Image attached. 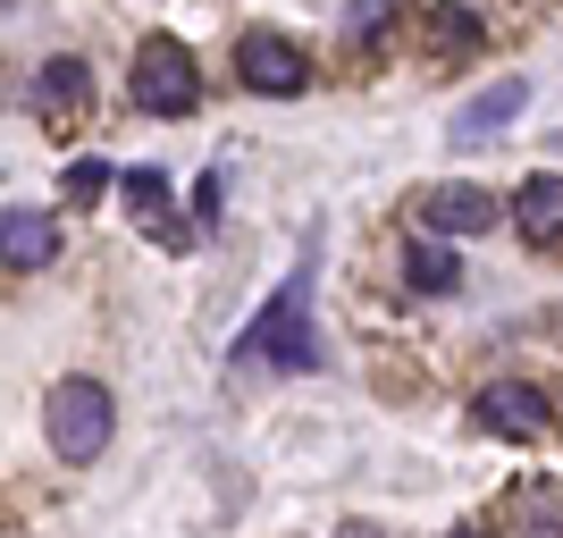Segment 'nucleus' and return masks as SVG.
<instances>
[{
    "label": "nucleus",
    "mask_w": 563,
    "mask_h": 538,
    "mask_svg": "<svg viewBox=\"0 0 563 538\" xmlns=\"http://www.w3.org/2000/svg\"><path fill=\"white\" fill-rule=\"evenodd\" d=\"M235 362H244V371H311V362H320V345H311V253H303V270L244 320Z\"/></svg>",
    "instance_id": "nucleus-1"
},
{
    "label": "nucleus",
    "mask_w": 563,
    "mask_h": 538,
    "mask_svg": "<svg viewBox=\"0 0 563 538\" xmlns=\"http://www.w3.org/2000/svg\"><path fill=\"white\" fill-rule=\"evenodd\" d=\"M110 429H118V404H110L101 378H59V387L43 396V438H51L59 463H101Z\"/></svg>",
    "instance_id": "nucleus-2"
},
{
    "label": "nucleus",
    "mask_w": 563,
    "mask_h": 538,
    "mask_svg": "<svg viewBox=\"0 0 563 538\" xmlns=\"http://www.w3.org/2000/svg\"><path fill=\"white\" fill-rule=\"evenodd\" d=\"M126 101L152 118H186L194 101H202V68H194L186 43H168V34H152V43L135 51V68H126Z\"/></svg>",
    "instance_id": "nucleus-3"
},
{
    "label": "nucleus",
    "mask_w": 563,
    "mask_h": 538,
    "mask_svg": "<svg viewBox=\"0 0 563 538\" xmlns=\"http://www.w3.org/2000/svg\"><path fill=\"white\" fill-rule=\"evenodd\" d=\"M235 76H244L253 94H269V101H295V94L311 85L303 51L286 43L278 25H253V34H235Z\"/></svg>",
    "instance_id": "nucleus-4"
},
{
    "label": "nucleus",
    "mask_w": 563,
    "mask_h": 538,
    "mask_svg": "<svg viewBox=\"0 0 563 538\" xmlns=\"http://www.w3.org/2000/svg\"><path fill=\"white\" fill-rule=\"evenodd\" d=\"M471 413H479V429H496V438H555V404H547L530 378H488Z\"/></svg>",
    "instance_id": "nucleus-5"
},
{
    "label": "nucleus",
    "mask_w": 563,
    "mask_h": 538,
    "mask_svg": "<svg viewBox=\"0 0 563 538\" xmlns=\"http://www.w3.org/2000/svg\"><path fill=\"white\" fill-rule=\"evenodd\" d=\"M521 110H530V76H496V85H479V94L454 110L446 135H454V143H488L496 127H514Z\"/></svg>",
    "instance_id": "nucleus-6"
},
{
    "label": "nucleus",
    "mask_w": 563,
    "mask_h": 538,
    "mask_svg": "<svg viewBox=\"0 0 563 538\" xmlns=\"http://www.w3.org/2000/svg\"><path fill=\"white\" fill-rule=\"evenodd\" d=\"M496 194H479V186H429L421 194V228L429 235H488L496 228Z\"/></svg>",
    "instance_id": "nucleus-7"
},
{
    "label": "nucleus",
    "mask_w": 563,
    "mask_h": 538,
    "mask_svg": "<svg viewBox=\"0 0 563 538\" xmlns=\"http://www.w3.org/2000/svg\"><path fill=\"white\" fill-rule=\"evenodd\" d=\"M118 194L135 202V228L152 235V244H194V228H186L177 211H168L177 194H168V177H161V168H126V186H118Z\"/></svg>",
    "instance_id": "nucleus-8"
},
{
    "label": "nucleus",
    "mask_w": 563,
    "mask_h": 538,
    "mask_svg": "<svg viewBox=\"0 0 563 538\" xmlns=\"http://www.w3.org/2000/svg\"><path fill=\"white\" fill-rule=\"evenodd\" d=\"M514 228H521V244H563V177L555 168H539V177H521V194H514Z\"/></svg>",
    "instance_id": "nucleus-9"
},
{
    "label": "nucleus",
    "mask_w": 563,
    "mask_h": 538,
    "mask_svg": "<svg viewBox=\"0 0 563 538\" xmlns=\"http://www.w3.org/2000/svg\"><path fill=\"white\" fill-rule=\"evenodd\" d=\"M0 253H9V270H43V261L59 253V235H51V219L34 211V202H9V211H0Z\"/></svg>",
    "instance_id": "nucleus-10"
},
{
    "label": "nucleus",
    "mask_w": 563,
    "mask_h": 538,
    "mask_svg": "<svg viewBox=\"0 0 563 538\" xmlns=\"http://www.w3.org/2000/svg\"><path fill=\"white\" fill-rule=\"evenodd\" d=\"M404 278L421 286V295H454V286H463V261H454L438 235H412V244H404Z\"/></svg>",
    "instance_id": "nucleus-11"
},
{
    "label": "nucleus",
    "mask_w": 563,
    "mask_h": 538,
    "mask_svg": "<svg viewBox=\"0 0 563 538\" xmlns=\"http://www.w3.org/2000/svg\"><path fill=\"white\" fill-rule=\"evenodd\" d=\"M93 94V76H85V59H51L43 76H34V118H68L76 101Z\"/></svg>",
    "instance_id": "nucleus-12"
},
{
    "label": "nucleus",
    "mask_w": 563,
    "mask_h": 538,
    "mask_svg": "<svg viewBox=\"0 0 563 538\" xmlns=\"http://www.w3.org/2000/svg\"><path fill=\"white\" fill-rule=\"evenodd\" d=\"M59 186L76 194V202H93V194H110V186H126V177H118L110 161H68V177H59Z\"/></svg>",
    "instance_id": "nucleus-13"
},
{
    "label": "nucleus",
    "mask_w": 563,
    "mask_h": 538,
    "mask_svg": "<svg viewBox=\"0 0 563 538\" xmlns=\"http://www.w3.org/2000/svg\"><path fill=\"white\" fill-rule=\"evenodd\" d=\"M429 34H446L454 51H471V43H479V25H471L463 9H438V18H429Z\"/></svg>",
    "instance_id": "nucleus-14"
},
{
    "label": "nucleus",
    "mask_w": 563,
    "mask_h": 538,
    "mask_svg": "<svg viewBox=\"0 0 563 538\" xmlns=\"http://www.w3.org/2000/svg\"><path fill=\"white\" fill-rule=\"evenodd\" d=\"M345 538H387V530H371V521H353V530H345Z\"/></svg>",
    "instance_id": "nucleus-15"
},
{
    "label": "nucleus",
    "mask_w": 563,
    "mask_h": 538,
    "mask_svg": "<svg viewBox=\"0 0 563 538\" xmlns=\"http://www.w3.org/2000/svg\"><path fill=\"white\" fill-rule=\"evenodd\" d=\"M446 538H488V530H471V521H463V530H446Z\"/></svg>",
    "instance_id": "nucleus-16"
}]
</instances>
